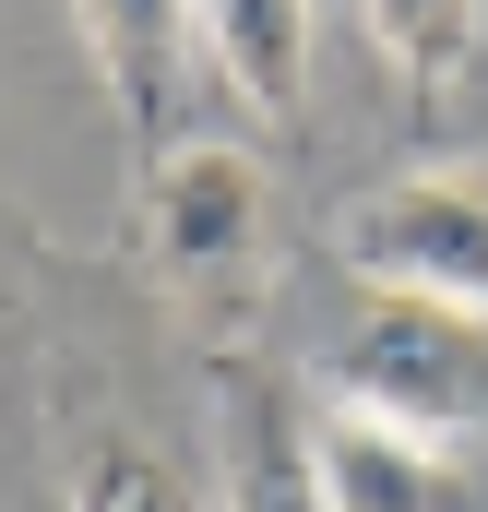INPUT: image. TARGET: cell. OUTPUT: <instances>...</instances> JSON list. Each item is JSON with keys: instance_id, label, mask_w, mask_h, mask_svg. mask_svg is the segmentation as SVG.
I'll return each mask as SVG.
<instances>
[{"instance_id": "obj_1", "label": "cell", "mask_w": 488, "mask_h": 512, "mask_svg": "<svg viewBox=\"0 0 488 512\" xmlns=\"http://www.w3.org/2000/svg\"><path fill=\"white\" fill-rule=\"evenodd\" d=\"M131 251L203 322L250 310L274 286V179H262V155L250 143H215V131L143 155V179H131Z\"/></svg>"}, {"instance_id": "obj_2", "label": "cell", "mask_w": 488, "mask_h": 512, "mask_svg": "<svg viewBox=\"0 0 488 512\" xmlns=\"http://www.w3.org/2000/svg\"><path fill=\"white\" fill-rule=\"evenodd\" d=\"M322 393H346L393 429H429V441H477L488 429V322L429 310V298H358Z\"/></svg>"}, {"instance_id": "obj_3", "label": "cell", "mask_w": 488, "mask_h": 512, "mask_svg": "<svg viewBox=\"0 0 488 512\" xmlns=\"http://www.w3.org/2000/svg\"><path fill=\"white\" fill-rule=\"evenodd\" d=\"M346 274L369 298H429V310H477L488 322V179L465 167H405L346 203Z\"/></svg>"}, {"instance_id": "obj_4", "label": "cell", "mask_w": 488, "mask_h": 512, "mask_svg": "<svg viewBox=\"0 0 488 512\" xmlns=\"http://www.w3.org/2000/svg\"><path fill=\"white\" fill-rule=\"evenodd\" d=\"M310 441H322V501L334 512H488L465 441H429V429H393L346 393L310 405Z\"/></svg>"}, {"instance_id": "obj_5", "label": "cell", "mask_w": 488, "mask_h": 512, "mask_svg": "<svg viewBox=\"0 0 488 512\" xmlns=\"http://www.w3.org/2000/svg\"><path fill=\"white\" fill-rule=\"evenodd\" d=\"M191 24H203V0H72V36L108 72V108L131 131V167L167 155V84H179V36Z\"/></svg>"}, {"instance_id": "obj_6", "label": "cell", "mask_w": 488, "mask_h": 512, "mask_svg": "<svg viewBox=\"0 0 488 512\" xmlns=\"http://www.w3.org/2000/svg\"><path fill=\"white\" fill-rule=\"evenodd\" d=\"M215 441H227V512H334L322 501V441H310V405L286 382H227L215 405Z\"/></svg>"}, {"instance_id": "obj_7", "label": "cell", "mask_w": 488, "mask_h": 512, "mask_svg": "<svg viewBox=\"0 0 488 512\" xmlns=\"http://www.w3.org/2000/svg\"><path fill=\"white\" fill-rule=\"evenodd\" d=\"M203 48L250 108H298L310 84V0H203Z\"/></svg>"}, {"instance_id": "obj_8", "label": "cell", "mask_w": 488, "mask_h": 512, "mask_svg": "<svg viewBox=\"0 0 488 512\" xmlns=\"http://www.w3.org/2000/svg\"><path fill=\"white\" fill-rule=\"evenodd\" d=\"M72 512H191V489L167 477V453L143 441V429H84L72 441Z\"/></svg>"}, {"instance_id": "obj_9", "label": "cell", "mask_w": 488, "mask_h": 512, "mask_svg": "<svg viewBox=\"0 0 488 512\" xmlns=\"http://www.w3.org/2000/svg\"><path fill=\"white\" fill-rule=\"evenodd\" d=\"M369 36L405 84H453L488 36V0H369Z\"/></svg>"}]
</instances>
